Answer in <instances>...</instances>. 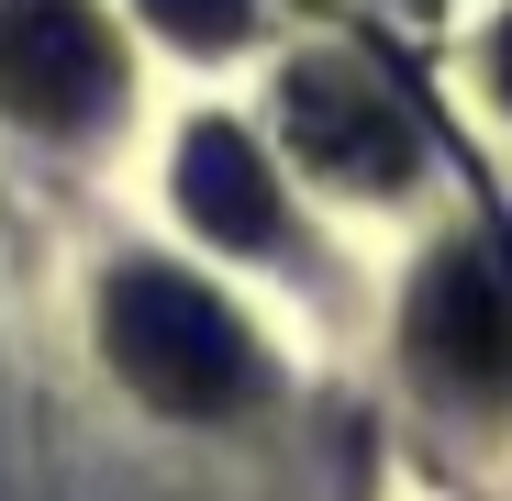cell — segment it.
Returning a JSON list of instances; mask_svg holds the SVG:
<instances>
[{
	"label": "cell",
	"instance_id": "obj_4",
	"mask_svg": "<svg viewBox=\"0 0 512 501\" xmlns=\"http://www.w3.org/2000/svg\"><path fill=\"white\" fill-rule=\"evenodd\" d=\"M412 346H423L435 379H468V390H501L512 379V268L490 257V245H457V257L423 268Z\"/></svg>",
	"mask_w": 512,
	"mask_h": 501
},
{
	"label": "cell",
	"instance_id": "obj_2",
	"mask_svg": "<svg viewBox=\"0 0 512 501\" xmlns=\"http://www.w3.org/2000/svg\"><path fill=\"white\" fill-rule=\"evenodd\" d=\"M0 112L78 134L112 112V34L90 0H0Z\"/></svg>",
	"mask_w": 512,
	"mask_h": 501
},
{
	"label": "cell",
	"instance_id": "obj_3",
	"mask_svg": "<svg viewBox=\"0 0 512 501\" xmlns=\"http://www.w3.org/2000/svg\"><path fill=\"white\" fill-rule=\"evenodd\" d=\"M279 112H290V145L323 167V179H368V190L412 179V123L390 112V90H368V67H334V56L290 67Z\"/></svg>",
	"mask_w": 512,
	"mask_h": 501
},
{
	"label": "cell",
	"instance_id": "obj_7",
	"mask_svg": "<svg viewBox=\"0 0 512 501\" xmlns=\"http://www.w3.org/2000/svg\"><path fill=\"white\" fill-rule=\"evenodd\" d=\"M490 67H501V101H512V23H501V45H490Z\"/></svg>",
	"mask_w": 512,
	"mask_h": 501
},
{
	"label": "cell",
	"instance_id": "obj_5",
	"mask_svg": "<svg viewBox=\"0 0 512 501\" xmlns=\"http://www.w3.org/2000/svg\"><path fill=\"white\" fill-rule=\"evenodd\" d=\"M179 201H190V223L223 234V245H279V234H290V223H279V179L256 167V145H245L234 123H201V134L179 145Z\"/></svg>",
	"mask_w": 512,
	"mask_h": 501
},
{
	"label": "cell",
	"instance_id": "obj_1",
	"mask_svg": "<svg viewBox=\"0 0 512 501\" xmlns=\"http://www.w3.org/2000/svg\"><path fill=\"white\" fill-rule=\"evenodd\" d=\"M101 334H112V368L156 401V412H212L234 401L245 379V334L212 290H190L179 268H123L112 301H101Z\"/></svg>",
	"mask_w": 512,
	"mask_h": 501
},
{
	"label": "cell",
	"instance_id": "obj_6",
	"mask_svg": "<svg viewBox=\"0 0 512 501\" xmlns=\"http://www.w3.org/2000/svg\"><path fill=\"white\" fill-rule=\"evenodd\" d=\"M145 12L179 34V45H234L245 34V0H145Z\"/></svg>",
	"mask_w": 512,
	"mask_h": 501
}]
</instances>
